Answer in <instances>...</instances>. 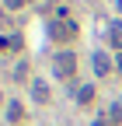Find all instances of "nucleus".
I'll use <instances>...</instances> for the list:
<instances>
[{
    "mask_svg": "<svg viewBox=\"0 0 122 126\" xmlns=\"http://www.w3.org/2000/svg\"><path fill=\"white\" fill-rule=\"evenodd\" d=\"M73 70H77V56L73 53H56V74L59 77H73Z\"/></svg>",
    "mask_w": 122,
    "mask_h": 126,
    "instance_id": "nucleus-1",
    "label": "nucleus"
},
{
    "mask_svg": "<svg viewBox=\"0 0 122 126\" xmlns=\"http://www.w3.org/2000/svg\"><path fill=\"white\" fill-rule=\"evenodd\" d=\"M32 98H35L38 105H45V102H49V84H45L42 77H32Z\"/></svg>",
    "mask_w": 122,
    "mask_h": 126,
    "instance_id": "nucleus-2",
    "label": "nucleus"
},
{
    "mask_svg": "<svg viewBox=\"0 0 122 126\" xmlns=\"http://www.w3.org/2000/svg\"><path fill=\"white\" fill-rule=\"evenodd\" d=\"M94 70H98V77H108L112 74V60L105 53H94Z\"/></svg>",
    "mask_w": 122,
    "mask_h": 126,
    "instance_id": "nucleus-3",
    "label": "nucleus"
},
{
    "mask_svg": "<svg viewBox=\"0 0 122 126\" xmlns=\"http://www.w3.org/2000/svg\"><path fill=\"white\" fill-rule=\"evenodd\" d=\"M108 39H112V46H115V49L122 53V21H115V25L108 28Z\"/></svg>",
    "mask_w": 122,
    "mask_h": 126,
    "instance_id": "nucleus-4",
    "label": "nucleus"
},
{
    "mask_svg": "<svg viewBox=\"0 0 122 126\" xmlns=\"http://www.w3.org/2000/svg\"><path fill=\"white\" fill-rule=\"evenodd\" d=\"M21 116H24V109H21L18 102H11V105H7V119H11V123H18Z\"/></svg>",
    "mask_w": 122,
    "mask_h": 126,
    "instance_id": "nucleus-5",
    "label": "nucleus"
},
{
    "mask_svg": "<svg viewBox=\"0 0 122 126\" xmlns=\"http://www.w3.org/2000/svg\"><path fill=\"white\" fill-rule=\"evenodd\" d=\"M91 98H94V88H91V84H84V88L77 91V102H80V105H87Z\"/></svg>",
    "mask_w": 122,
    "mask_h": 126,
    "instance_id": "nucleus-6",
    "label": "nucleus"
},
{
    "mask_svg": "<svg viewBox=\"0 0 122 126\" xmlns=\"http://www.w3.org/2000/svg\"><path fill=\"white\" fill-rule=\"evenodd\" d=\"M14 77H18V81H24V77H28V60L18 63V74H14Z\"/></svg>",
    "mask_w": 122,
    "mask_h": 126,
    "instance_id": "nucleus-7",
    "label": "nucleus"
},
{
    "mask_svg": "<svg viewBox=\"0 0 122 126\" xmlns=\"http://www.w3.org/2000/svg\"><path fill=\"white\" fill-rule=\"evenodd\" d=\"M4 49H11V39H4V35H0V53H4Z\"/></svg>",
    "mask_w": 122,
    "mask_h": 126,
    "instance_id": "nucleus-8",
    "label": "nucleus"
},
{
    "mask_svg": "<svg viewBox=\"0 0 122 126\" xmlns=\"http://www.w3.org/2000/svg\"><path fill=\"white\" fill-rule=\"evenodd\" d=\"M4 4H7V7H21L24 0H4Z\"/></svg>",
    "mask_w": 122,
    "mask_h": 126,
    "instance_id": "nucleus-9",
    "label": "nucleus"
},
{
    "mask_svg": "<svg viewBox=\"0 0 122 126\" xmlns=\"http://www.w3.org/2000/svg\"><path fill=\"white\" fill-rule=\"evenodd\" d=\"M91 126H112L108 119H94V123H91Z\"/></svg>",
    "mask_w": 122,
    "mask_h": 126,
    "instance_id": "nucleus-10",
    "label": "nucleus"
},
{
    "mask_svg": "<svg viewBox=\"0 0 122 126\" xmlns=\"http://www.w3.org/2000/svg\"><path fill=\"white\" fill-rule=\"evenodd\" d=\"M115 67H119V70H122V53H119V56H115Z\"/></svg>",
    "mask_w": 122,
    "mask_h": 126,
    "instance_id": "nucleus-11",
    "label": "nucleus"
},
{
    "mask_svg": "<svg viewBox=\"0 0 122 126\" xmlns=\"http://www.w3.org/2000/svg\"><path fill=\"white\" fill-rule=\"evenodd\" d=\"M115 7H119V11H122V0H115Z\"/></svg>",
    "mask_w": 122,
    "mask_h": 126,
    "instance_id": "nucleus-12",
    "label": "nucleus"
},
{
    "mask_svg": "<svg viewBox=\"0 0 122 126\" xmlns=\"http://www.w3.org/2000/svg\"><path fill=\"white\" fill-rule=\"evenodd\" d=\"M0 14H4V11H0Z\"/></svg>",
    "mask_w": 122,
    "mask_h": 126,
    "instance_id": "nucleus-13",
    "label": "nucleus"
}]
</instances>
